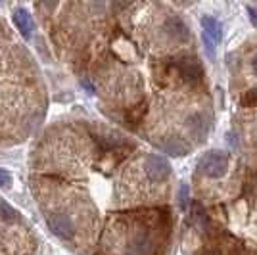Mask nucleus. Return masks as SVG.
Segmentation results:
<instances>
[{
    "label": "nucleus",
    "instance_id": "9",
    "mask_svg": "<svg viewBox=\"0 0 257 255\" xmlns=\"http://www.w3.org/2000/svg\"><path fill=\"white\" fill-rule=\"evenodd\" d=\"M202 39H204V44H205V50H207V56L211 58V60H215V41L209 37V35H205V33H202Z\"/></svg>",
    "mask_w": 257,
    "mask_h": 255
},
{
    "label": "nucleus",
    "instance_id": "2",
    "mask_svg": "<svg viewBox=\"0 0 257 255\" xmlns=\"http://www.w3.org/2000/svg\"><path fill=\"white\" fill-rule=\"evenodd\" d=\"M144 171L148 175V179L154 182H163L169 179L171 175V165L169 161L163 160L161 156H156V154H148L144 158Z\"/></svg>",
    "mask_w": 257,
    "mask_h": 255
},
{
    "label": "nucleus",
    "instance_id": "3",
    "mask_svg": "<svg viewBox=\"0 0 257 255\" xmlns=\"http://www.w3.org/2000/svg\"><path fill=\"white\" fill-rule=\"evenodd\" d=\"M177 69H179V75L182 77V81H194V79L202 77V65L192 56L181 58L177 62Z\"/></svg>",
    "mask_w": 257,
    "mask_h": 255
},
{
    "label": "nucleus",
    "instance_id": "8",
    "mask_svg": "<svg viewBox=\"0 0 257 255\" xmlns=\"http://www.w3.org/2000/svg\"><path fill=\"white\" fill-rule=\"evenodd\" d=\"M14 22H16V25H18V29L22 31L23 37H29V35H31L33 22H31V16H29L25 10L14 12Z\"/></svg>",
    "mask_w": 257,
    "mask_h": 255
},
{
    "label": "nucleus",
    "instance_id": "13",
    "mask_svg": "<svg viewBox=\"0 0 257 255\" xmlns=\"http://www.w3.org/2000/svg\"><path fill=\"white\" fill-rule=\"evenodd\" d=\"M247 14H249V22H251V25H255L257 27V10H253L251 6H247Z\"/></svg>",
    "mask_w": 257,
    "mask_h": 255
},
{
    "label": "nucleus",
    "instance_id": "12",
    "mask_svg": "<svg viewBox=\"0 0 257 255\" xmlns=\"http://www.w3.org/2000/svg\"><path fill=\"white\" fill-rule=\"evenodd\" d=\"M253 102H257V88L255 90H249L246 94V98H244V104H247V106L253 104Z\"/></svg>",
    "mask_w": 257,
    "mask_h": 255
},
{
    "label": "nucleus",
    "instance_id": "6",
    "mask_svg": "<svg viewBox=\"0 0 257 255\" xmlns=\"http://www.w3.org/2000/svg\"><path fill=\"white\" fill-rule=\"evenodd\" d=\"M156 146L165 152V154H171V156H186L190 152V146L181 139H175V137H167V139L156 142Z\"/></svg>",
    "mask_w": 257,
    "mask_h": 255
},
{
    "label": "nucleus",
    "instance_id": "11",
    "mask_svg": "<svg viewBox=\"0 0 257 255\" xmlns=\"http://www.w3.org/2000/svg\"><path fill=\"white\" fill-rule=\"evenodd\" d=\"M186 202H188V186L182 184L181 186V207L184 209L186 207Z\"/></svg>",
    "mask_w": 257,
    "mask_h": 255
},
{
    "label": "nucleus",
    "instance_id": "5",
    "mask_svg": "<svg viewBox=\"0 0 257 255\" xmlns=\"http://www.w3.org/2000/svg\"><path fill=\"white\" fill-rule=\"evenodd\" d=\"M188 131L198 142H204L209 133V119L205 117V113H194L188 117Z\"/></svg>",
    "mask_w": 257,
    "mask_h": 255
},
{
    "label": "nucleus",
    "instance_id": "14",
    "mask_svg": "<svg viewBox=\"0 0 257 255\" xmlns=\"http://www.w3.org/2000/svg\"><path fill=\"white\" fill-rule=\"evenodd\" d=\"M251 69H253V73L257 75V56L253 58V62H251Z\"/></svg>",
    "mask_w": 257,
    "mask_h": 255
},
{
    "label": "nucleus",
    "instance_id": "1",
    "mask_svg": "<svg viewBox=\"0 0 257 255\" xmlns=\"http://www.w3.org/2000/svg\"><path fill=\"white\" fill-rule=\"evenodd\" d=\"M226 169H228V156L225 152H219V150L207 152L198 161V171L205 177H209V179L225 177Z\"/></svg>",
    "mask_w": 257,
    "mask_h": 255
},
{
    "label": "nucleus",
    "instance_id": "7",
    "mask_svg": "<svg viewBox=\"0 0 257 255\" xmlns=\"http://www.w3.org/2000/svg\"><path fill=\"white\" fill-rule=\"evenodd\" d=\"M200 23L204 27L205 35H209L215 43H221V39H223V25H221L219 20H215L211 16H202Z\"/></svg>",
    "mask_w": 257,
    "mask_h": 255
},
{
    "label": "nucleus",
    "instance_id": "10",
    "mask_svg": "<svg viewBox=\"0 0 257 255\" xmlns=\"http://www.w3.org/2000/svg\"><path fill=\"white\" fill-rule=\"evenodd\" d=\"M12 184V175L6 169H0V186H8Z\"/></svg>",
    "mask_w": 257,
    "mask_h": 255
},
{
    "label": "nucleus",
    "instance_id": "4",
    "mask_svg": "<svg viewBox=\"0 0 257 255\" xmlns=\"http://www.w3.org/2000/svg\"><path fill=\"white\" fill-rule=\"evenodd\" d=\"M165 33H167V37L173 39V41H179V43H186L188 39H190V31H188V27H186V23L182 22L181 18H169L167 22H165Z\"/></svg>",
    "mask_w": 257,
    "mask_h": 255
}]
</instances>
